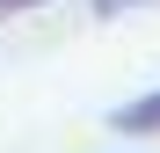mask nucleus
I'll list each match as a JSON object with an SVG mask.
<instances>
[{
  "label": "nucleus",
  "instance_id": "f257e3e1",
  "mask_svg": "<svg viewBox=\"0 0 160 153\" xmlns=\"http://www.w3.org/2000/svg\"><path fill=\"white\" fill-rule=\"evenodd\" d=\"M109 124H117V131H131V139H146V131L160 139V88H153V95H138V102H124Z\"/></svg>",
  "mask_w": 160,
  "mask_h": 153
},
{
  "label": "nucleus",
  "instance_id": "f03ea898",
  "mask_svg": "<svg viewBox=\"0 0 160 153\" xmlns=\"http://www.w3.org/2000/svg\"><path fill=\"white\" fill-rule=\"evenodd\" d=\"M29 8H44V0H0V22L8 15H29Z\"/></svg>",
  "mask_w": 160,
  "mask_h": 153
},
{
  "label": "nucleus",
  "instance_id": "7ed1b4c3",
  "mask_svg": "<svg viewBox=\"0 0 160 153\" xmlns=\"http://www.w3.org/2000/svg\"><path fill=\"white\" fill-rule=\"evenodd\" d=\"M95 8H138V0H95Z\"/></svg>",
  "mask_w": 160,
  "mask_h": 153
}]
</instances>
